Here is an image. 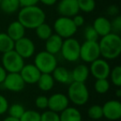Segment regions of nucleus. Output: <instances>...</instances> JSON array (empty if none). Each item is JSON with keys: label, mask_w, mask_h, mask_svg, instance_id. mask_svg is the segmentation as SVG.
<instances>
[{"label": "nucleus", "mask_w": 121, "mask_h": 121, "mask_svg": "<svg viewBox=\"0 0 121 121\" xmlns=\"http://www.w3.org/2000/svg\"><path fill=\"white\" fill-rule=\"evenodd\" d=\"M100 56V52L98 42L85 41L81 45L80 49V59L85 62L91 63Z\"/></svg>", "instance_id": "8"}, {"label": "nucleus", "mask_w": 121, "mask_h": 121, "mask_svg": "<svg viewBox=\"0 0 121 121\" xmlns=\"http://www.w3.org/2000/svg\"><path fill=\"white\" fill-rule=\"evenodd\" d=\"M115 95L118 98H119L121 96V89H119H119H117V91H116Z\"/></svg>", "instance_id": "43"}, {"label": "nucleus", "mask_w": 121, "mask_h": 121, "mask_svg": "<svg viewBox=\"0 0 121 121\" xmlns=\"http://www.w3.org/2000/svg\"><path fill=\"white\" fill-rule=\"evenodd\" d=\"M78 7L80 11L84 13H91L95 9V0H77Z\"/></svg>", "instance_id": "29"}, {"label": "nucleus", "mask_w": 121, "mask_h": 121, "mask_svg": "<svg viewBox=\"0 0 121 121\" xmlns=\"http://www.w3.org/2000/svg\"><path fill=\"white\" fill-rule=\"evenodd\" d=\"M80 49L81 43L72 37L63 40L60 52L66 60L70 62H75L80 59Z\"/></svg>", "instance_id": "7"}, {"label": "nucleus", "mask_w": 121, "mask_h": 121, "mask_svg": "<svg viewBox=\"0 0 121 121\" xmlns=\"http://www.w3.org/2000/svg\"><path fill=\"white\" fill-rule=\"evenodd\" d=\"M55 81L63 85H70L73 81L71 72L64 66H56L52 73Z\"/></svg>", "instance_id": "17"}, {"label": "nucleus", "mask_w": 121, "mask_h": 121, "mask_svg": "<svg viewBox=\"0 0 121 121\" xmlns=\"http://www.w3.org/2000/svg\"><path fill=\"white\" fill-rule=\"evenodd\" d=\"M24 65V59L14 50L3 54L2 66L8 73H19Z\"/></svg>", "instance_id": "6"}, {"label": "nucleus", "mask_w": 121, "mask_h": 121, "mask_svg": "<svg viewBox=\"0 0 121 121\" xmlns=\"http://www.w3.org/2000/svg\"><path fill=\"white\" fill-rule=\"evenodd\" d=\"M46 14L38 6L22 8L17 15V21L26 29H35L40 24L45 22Z\"/></svg>", "instance_id": "1"}, {"label": "nucleus", "mask_w": 121, "mask_h": 121, "mask_svg": "<svg viewBox=\"0 0 121 121\" xmlns=\"http://www.w3.org/2000/svg\"><path fill=\"white\" fill-rule=\"evenodd\" d=\"M71 18H72V21L75 23V25H76L77 27H81V26L84 25L85 18H84L83 16L80 15V14H76V15H75L74 17H71Z\"/></svg>", "instance_id": "37"}, {"label": "nucleus", "mask_w": 121, "mask_h": 121, "mask_svg": "<svg viewBox=\"0 0 121 121\" xmlns=\"http://www.w3.org/2000/svg\"><path fill=\"white\" fill-rule=\"evenodd\" d=\"M41 114L36 110L29 109L25 110L22 115L20 117L19 121H40Z\"/></svg>", "instance_id": "31"}, {"label": "nucleus", "mask_w": 121, "mask_h": 121, "mask_svg": "<svg viewBox=\"0 0 121 121\" xmlns=\"http://www.w3.org/2000/svg\"><path fill=\"white\" fill-rule=\"evenodd\" d=\"M19 74L21 75L25 84L33 85L37 82L42 73L34 64H28L24 65Z\"/></svg>", "instance_id": "15"}, {"label": "nucleus", "mask_w": 121, "mask_h": 121, "mask_svg": "<svg viewBox=\"0 0 121 121\" xmlns=\"http://www.w3.org/2000/svg\"><path fill=\"white\" fill-rule=\"evenodd\" d=\"M35 105L40 109H45L48 107V98L45 95H39L35 99Z\"/></svg>", "instance_id": "34"}, {"label": "nucleus", "mask_w": 121, "mask_h": 121, "mask_svg": "<svg viewBox=\"0 0 121 121\" xmlns=\"http://www.w3.org/2000/svg\"><path fill=\"white\" fill-rule=\"evenodd\" d=\"M0 2H1V0H0Z\"/></svg>", "instance_id": "44"}, {"label": "nucleus", "mask_w": 121, "mask_h": 121, "mask_svg": "<svg viewBox=\"0 0 121 121\" xmlns=\"http://www.w3.org/2000/svg\"><path fill=\"white\" fill-rule=\"evenodd\" d=\"M9 107V101H8V99H6L4 95H0V115L5 114L8 111Z\"/></svg>", "instance_id": "36"}, {"label": "nucleus", "mask_w": 121, "mask_h": 121, "mask_svg": "<svg viewBox=\"0 0 121 121\" xmlns=\"http://www.w3.org/2000/svg\"><path fill=\"white\" fill-rule=\"evenodd\" d=\"M35 31L37 37L43 41H46L52 34H53L52 33V28L51 27V26L46 22L40 24L38 27H36Z\"/></svg>", "instance_id": "25"}, {"label": "nucleus", "mask_w": 121, "mask_h": 121, "mask_svg": "<svg viewBox=\"0 0 121 121\" xmlns=\"http://www.w3.org/2000/svg\"><path fill=\"white\" fill-rule=\"evenodd\" d=\"M20 8L19 0H1L0 9L7 14H13L16 13Z\"/></svg>", "instance_id": "23"}, {"label": "nucleus", "mask_w": 121, "mask_h": 121, "mask_svg": "<svg viewBox=\"0 0 121 121\" xmlns=\"http://www.w3.org/2000/svg\"><path fill=\"white\" fill-rule=\"evenodd\" d=\"M107 13L110 16H117L119 14V8L116 5H111L108 8Z\"/></svg>", "instance_id": "39"}, {"label": "nucleus", "mask_w": 121, "mask_h": 121, "mask_svg": "<svg viewBox=\"0 0 121 121\" xmlns=\"http://www.w3.org/2000/svg\"><path fill=\"white\" fill-rule=\"evenodd\" d=\"M67 95L62 93H55L48 98V109L54 112L60 113L69 106Z\"/></svg>", "instance_id": "13"}, {"label": "nucleus", "mask_w": 121, "mask_h": 121, "mask_svg": "<svg viewBox=\"0 0 121 121\" xmlns=\"http://www.w3.org/2000/svg\"><path fill=\"white\" fill-rule=\"evenodd\" d=\"M53 28L55 33L60 36L61 38H69L72 37L77 32L78 27L75 25L71 17L60 16L54 22Z\"/></svg>", "instance_id": "5"}, {"label": "nucleus", "mask_w": 121, "mask_h": 121, "mask_svg": "<svg viewBox=\"0 0 121 121\" xmlns=\"http://www.w3.org/2000/svg\"><path fill=\"white\" fill-rule=\"evenodd\" d=\"M3 121H19V119H16V118H13V117H11V116H8V117L5 118Z\"/></svg>", "instance_id": "42"}, {"label": "nucleus", "mask_w": 121, "mask_h": 121, "mask_svg": "<svg viewBox=\"0 0 121 121\" xmlns=\"http://www.w3.org/2000/svg\"><path fill=\"white\" fill-rule=\"evenodd\" d=\"M111 23V30L114 31V33H117L121 31V17L119 15L115 16L114 19L112 20V22H110Z\"/></svg>", "instance_id": "35"}, {"label": "nucleus", "mask_w": 121, "mask_h": 121, "mask_svg": "<svg viewBox=\"0 0 121 121\" xmlns=\"http://www.w3.org/2000/svg\"><path fill=\"white\" fill-rule=\"evenodd\" d=\"M92 27L95 28L99 37H103L112 32L110 21L105 17H98L95 19Z\"/></svg>", "instance_id": "18"}, {"label": "nucleus", "mask_w": 121, "mask_h": 121, "mask_svg": "<svg viewBox=\"0 0 121 121\" xmlns=\"http://www.w3.org/2000/svg\"><path fill=\"white\" fill-rule=\"evenodd\" d=\"M84 36L86 41H94L96 42L99 38V35L96 32V31L95 30V28L92 26H88L86 27L84 31Z\"/></svg>", "instance_id": "33"}, {"label": "nucleus", "mask_w": 121, "mask_h": 121, "mask_svg": "<svg viewBox=\"0 0 121 121\" xmlns=\"http://www.w3.org/2000/svg\"><path fill=\"white\" fill-rule=\"evenodd\" d=\"M45 42V51L51 54L56 55L60 52V48L63 43V38L55 33L52 34Z\"/></svg>", "instance_id": "16"}, {"label": "nucleus", "mask_w": 121, "mask_h": 121, "mask_svg": "<svg viewBox=\"0 0 121 121\" xmlns=\"http://www.w3.org/2000/svg\"><path fill=\"white\" fill-rule=\"evenodd\" d=\"M35 44L28 37H23L16 41L13 50L23 59L30 58L35 53Z\"/></svg>", "instance_id": "11"}, {"label": "nucleus", "mask_w": 121, "mask_h": 121, "mask_svg": "<svg viewBox=\"0 0 121 121\" xmlns=\"http://www.w3.org/2000/svg\"><path fill=\"white\" fill-rule=\"evenodd\" d=\"M90 74L95 79H108L110 72V66L105 59L98 58L91 63Z\"/></svg>", "instance_id": "9"}, {"label": "nucleus", "mask_w": 121, "mask_h": 121, "mask_svg": "<svg viewBox=\"0 0 121 121\" xmlns=\"http://www.w3.org/2000/svg\"><path fill=\"white\" fill-rule=\"evenodd\" d=\"M57 0H39V2L43 4L44 5L47 6H52L56 3Z\"/></svg>", "instance_id": "41"}, {"label": "nucleus", "mask_w": 121, "mask_h": 121, "mask_svg": "<svg viewBox=\"0 0 121 121\" xmlns=\"http://www.w3.org/2000/svg\"><path fill=\"white\" fill-rule=\"evenodd\" d=\"M100 56L105 60H114L121 53V38L119 34L110 32L101 37L99 42Z\"/></svg>", "instance_id": "2"}, {"label": "nucleus", "mask_w": 121, "mask_h": 121, "mask_svg": "<svg viewBox=\"0 0 121 121\" xmlns=\"http://www.w3.org/2000/svg\"><path fill=\"white\" fill-rule=\"evenodd\" d=\"M67 97L69 101L72 102L75 105H84L88 102L90 98L87 86L85 83L72 81L68 87Z\"/></svg>", "instance_id": "3"}, {"label": "nucleus", "mask_w": 121, "mask_h": 121, "mask_svg": "<svg viewBox=\"0 0 121 121\" xmlns=\"http://www.w3.org/2000/svg\"><path fill=\"white\" fill-rule=\"evenodd\" d=\"M39 3V0H19L21 8L30 7V6H35Z\"/></svg>", "instance_id": "38"}, {"label": "nucleus", "mask_w": 121, "mask_h": 121, "mask_svg": "<svg viewBox=\"0 0 121 121\" xmlns=\"http://www.w3.org/2000/svg\"><path fill=\"white\" fill-rule=\"evenodd\" d=\"M15 42L6 32H0V52L5 53L14 49Z\"/></svg>", "instance_id": "24"}, {"label": "nucleus", "mask_w": 121, "mask_h": 121, "mask_svg": "<svg viewBox=\"0 0 121 121\" xmlns=\"http://www.w3.org/2000/svg\"><path fill=\"white\" fill-rule=\"evenodd\" d=\"M7 74H8V72L6 71V70L3 67V66H0V84H2V83L4 82Z\"/></svg>", "instance_id": "40"}, {"label": "nucleus", "mask_w": 121, "mask_h": 121, "mask_svg": "<svg viewBox=\"0 0 121 121\" xmlns=\"http://www.w3.org/2000/svg\"><path fill=\"white\" fill-rule=\"evenodd\" d=\"M25 111V108L23 105L20 104H13L11 106H9L8 109V112H9V116L11 117L16 118V119H20V117L22 115V114Z\"/></svg>", "instance_id": "30"}, {"label": "nucleus", "mask_w": 121, "mask_h": 121, "mask_svg": "<svg viewBox=\"0 0 121 121\" xmlns=\"http://www.w3.org/2000/svg\"><path fill=\"white\" fill-rule=\"evenodd\" d=\"M87 114L90 119L93 120H98L103 117V111L102 106L99 104H93L88 109Z\"/></svg>", "instance_id": "28"}, {"label": "nucleus", "mask_w": 121, "mask_h": 121, "mask_svg": "<svg viewBox=\"0 0 121 121\" xmlns=\"http://www.w3.org/2000/svg\"><path fill=\"white\" fill-rule=\"evenodd\" d=\"M34 65L41 73L52 74L57 66V60L55 55L49 53L47 51H42L35 56Z\"/></svg>", "instance_id": "4"}, {"label": "nucleus", "mask_w": 121, "mask_h": 121, "mask_svg": "<svg viewBox=\"0 0 121 121\" xmlns=\"http://www.w3.org/2000/svg\"><path fill=\"white\" fill-rule=\"evenodd\" d=\"M57 12L63 17H74L80 12L77 0H60L57 5Z\"/></svg>", "instance_id": "14"}, {"label": "nucleus", "mask_w": 121, "mask_h": 121, "mask_svg": "<svg viewBox=\"0 0 121 121\" xmlns=\"http://www.w3.org/2000/svg\"><path fill=\"white\" fill-rule=\"evenodd\" d=\"M60 121H82V116L79 109L75 107H69L60 112Z\"/></svg>", "instance_id": "21"}, {"label": "nucleus", "mask_w": 121, "mask_h": 121, "mask_svg": "<svg viewBox=\"0 0 121 121\" xmlns=\"http://www.w3.org/2000/svg\"><path fill=\"white\" fill-rule=\"evenodd\" d=\"M109 77L113 85L117 87L121 86V66H115L113 69L110 70L109 72Z\"/></svg>", "instance_id": "27"}, {"label": "nucleus", "mask_w": 121, "mask_h": 121, "mask_svg": "<svg viewBox=\"0 0 121 121\" xmlns=\"http://www.w3.org/2000/svg\"><path fill=\"white\" fill-rule=\"evenodd\" d=\"M40 121H60V115L58 113L48 109L41 114Z\"/></svg>", "instance_id": "32"}, {"label": "nucleus", "mask_w": 121, "mask_h": 121, "mask_svg": "<svg viewBox=\"0 0 121 121\" xmlns=\"http://www.w3.org/2000/svg\"><path fill=\"white\" fill-rule=\"evenodd\" d=\"M110 87V84L108 79H96L94 88L98 94H105Z\"/></svg>", "instance_id": "26"}, {"label": "nucleus", "mask_w": 121, "mask_h": 121, "mask_svg": "<svg viewBox=\"0 0 121 121\" xmlns=\"http://www.w3.org/2000/svg\"><path fill=\"white\" fill-rule=\"evenodd\" d=\"M103 117L111 121L118 120L121 118V103L118 99L108 100L102 106Z\"/></svg>", "instance_id": "12"}, {"label": "nucleus", "mask_w": 121, "mask_h": 121, "mask_svg": "<svg viewBox=\"0 0 121 121\" xmlns=\"http://www.w3.org/2000/svg\"><path fill=\"white\" fill-rule=\"evenodd\" d=\"M25 82L19 73H8L4 82L0 84L1 88L12 92H20L25 87Z\"/></svg>", "instance_id": "10"}, {"label": "nucleus", "mask_w": 121, "mask_h": 121, "mask_svg": "<svg viewBox=\"0 0 121 121\" xmlns=\"http://www.w3.org/2000/svg\"><path fill=\"white\" fill-rule=\"evenodd\" d=\"M71 72V77L73 81L85 83L90 76V70L86 65H77Z\"/></svg>", "instance_id": "20"}, {"label": "nucleus", "mask_w": 121, "mask_h": 121, "mask_svg": "<svg viewBox=\"0 0 121 121\" xmlns=\"http://www.w3.org/2000/svg\"><path fill=\"white\" fill-rule=\"evenodd\" d=\"M25 31L26 28L22 25L21 22H19L18 21H14L12 22L9 25L7 29V32L6 33L14 41L19 40L22 37H23L25 36Z\"/></svg>", "instance_id": "19"}, {"label": "nucleus", "mask_w": 121, "mask_h": 121, "mask_svg": "<svg viewBox=\"0 0 121 121\" xmlns=\"http://www.w3.org/2000/svg\"><path fill=\"white\" fill-rule=\"evenodd\" d=\"M39 89L42 91H49L52 90L55 85V80L52 74L42 73L37 82Z\"/></svg>", "instance_id": "22"}]
</instances>
